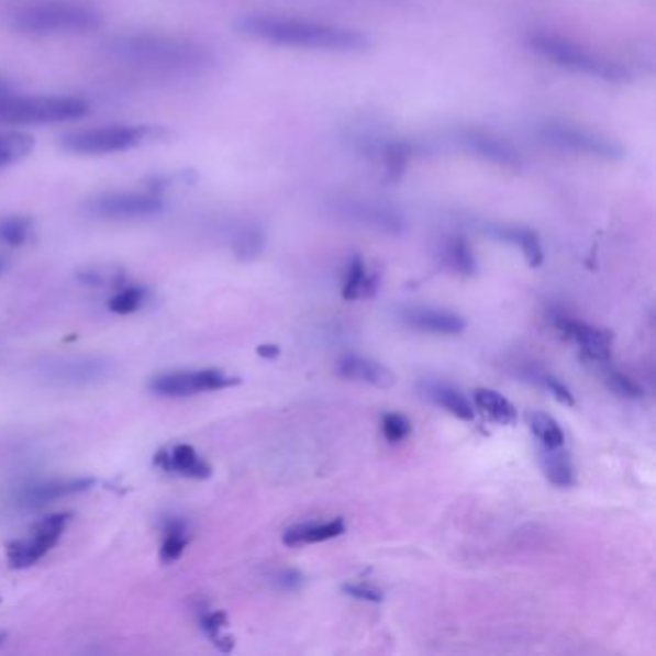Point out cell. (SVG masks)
Segmentation results:
<instances>
[{"label": "cell", "mask_w": 656, "mask_h": 656, "mask_svg": "<svg viewBox=\"0 0 656 656\" xmlns=\"http://www.w3.org/2000/svg\"><path fill=\"white\" fill-rule=\"evenodd\" d=\"M527 424H530V430H532L533 435L541 441V445L543 447H564V432L560 430V425L556 424L555 418L548 416L545 412H540V410H535V412H530L527 414Z\"/></svg>", "instance_id": "obj_28"}, {"label": "cell", "mask_w": 656, "mask_h": 656, "mask_svg": "<svg viewBox=\"0 0 656 656\" xmlns=\"http://www.w3.org/2000/svg\"><path fill=\"white\" fill-rule=\"evenodd\" d=\"M35 141L24 132H0V170H7L32 155Z\"/></svg>", "instance_id": "obj_24"}, {"label": "cell", "mask_w": 656, "mask_h": 656, "mask_svg": "<svg viewBox=\"0 0 656 656\" xmlns=\"http://www.w3.org/2000/svg\"><path fill=\"white\" fill-rule=\"evenodd\" d=\"M12 89H10L9 84H4L2 79H0V97H4V94L10 93Z\"/></svg>", "instance_id": "obj_40"}, {"label": "cell", "mask_w": 656, "mask_h": 656, "mask_svg": "<svg viewBox=\"0 0 656 656\" xmlns=\"http://www.w3.org/2000/svg\"><path fill=\"white\" fill-rule=\"evenodd\" d=\"M607 386H609L614 393L620 394V397H625V399H641L643 393H645L643 387H641L635 379L625 376L622 371H609V374H607Z\"/></svg>", "instance_id": "obj_35"}, {"label": "cell", "mask_w": 656, "mask_h": 656, "mask_svg": "<svg viewBox=\"0 0 656 656\" xmlns=\"http://www.w3.org/2000/svg\"><path fill=\"white\" fill-rule=\"evenodd\" d=\"M274 581L281 591H297L302 586V574L297 570H281Z\"/></svg>", "instance_id": "obj_38"}, {"label": "cell", "mask_w": 656, "mask_h": 656, "mask_svg": "<svg viewBox=\"0 0 656 656\" xmlns=\"http://www.w3.org/2000/svg\"><path fill=\"white\" fill-rule=\"evenodd\" d=\"M4 640H7V635H4V633H0V645L4 643Z\"/></svg>", "instance_id": "obj_42"}, {"label": "cell", "mask_w": 656, "mask_h": 656, "mask_svg": "<svg viewBox=\"0 0 656 656\" xmlns=\"http://www.w3.org/2000/svg\"><path fill=\"white\" fill-rule=\"evenodd\" d=\"M109 53L118 63L166 74H194L212 63L210 48L191 37L171 33L124 35L110 41Z\"/></svg>", "instance_id": "obj_2"}, {"label": "cell", "mask_w": 656, "mask_h": 656, "mask_svg": "<svg viewBox=\"0 0 656 656\" xmlns=\"http://www.w3.org/2000/svg\"><path fill=\"white\" fill-rule=\"evenodd\" d=\"M240 379L218 370H178L158 374L148 381V389L158 397L168 399H186L193 394L220 391L237 386Z\"/></svg>", "instance_id": "obj_12"}, {"label": "cell", "mask_w": 656, "mask_h": 656, "mask_svg": "<svg viewBox=\"0 0 656 656\" xmlns=\"http://www.w3.org/2000/svg\"><path fill=\"white\" fill-rule=\"evenodd\" d=\"M541 386L545 387L547 391H551V394L555 397L556 401L563 402V404H568V407H574V394H571L570 389L564 386L563 381H558V379L553 378V376H541L540 379Z\"/></svg>", "instance_id": "obj_36"}, {"label": "cell", "mask_w": 656, "mask_h": 656, "mask_svg": "<svg viewBox=\"0 0 656 656\" xmlns=\"http://www.w3.org/2000/svg\"><path fill=\"white\" fill-rule=\"evenodd\" d=\"M412 148L402 141H389L379 147V158L389 178H399L409 166Z\"/></svg>", "instance_id": "obj_29"}, {"label": "cell", "mask_w": 656, "mask_h": 656, "mask_svg": "<svg viewBox=\"0 0 656 656\" xmlns=\"http://www.w3.org/2000/svg\"><path fill=\"white\" fill-rule=\"evenodd\" d=\"M333 209L351 222L370 227L376 232L401 233L404 230V216L401 212L378 199L343 197L333 202Z\"/></svg>", "instance_id": "obj_13"}, {"label": "cell", "mask_w": 656, "mask_h": 656, "mask_svg": "<svg viewBox=\"0 0 656 656\" xmlns=\"http://www.w3.org/2000/svg\"><path fill=\"white\" fill-rule=\"evenodd\" d=\"M443 260L451 270L463 276H474L476 274V258L466 241L460 237H453L445 243L443 247Z\"/></svg>", "instance_id": "obj_27"}, {"label": "cell", "mask_w": 656, "mask_h": 656, "mask_svg": "<svg viewBox=\"0 0 656 656\" xmlns=\"http://www.w3.org/2000/svg\"><path fill=\"white\" fill-rule=\"evenodd\" d=\"M425 393H427V397L432 401L437 402L440 407L451 412L453 416L460 418L464 422H471L474 420V407H471V402L460 391L453 389V387L433 383V386L425 387Z\"/></svg>", "instance_id": "obj_26"}, {"label": "cell", "mask_w": 656, "mask_h": 656, "mask_svg": "<svg viewBox=\"0 0 656 656\" xmlns=\"http://www.w3.org/2000/svg\"><path fill=\"white\" fill-rule=\"evenodd\" d=\"M553 324L563 337L578 343L586 358L597 364L609 363L612 353V335L609 332L597 330L593 325L583 324L560 312L553 316Z\"/></svg>", "instance_id": "obj_14"}, {"label": "cell", "mask_w": 656, "mask_h": 656, "mask_svg": "<svg viewBox=\"0 0 656 656\" xmlns=\"http://www.w3.org/2000/svg\"><path fill=\"white\" fill-rule=\"evenodd\" d=\"M381 432H383L389 443H401V441L407 440L410 433H412V425H410L409 420L402 416V414L389 412L381 420Z\"/></svg>", "instance_id": "obj_34"}, {"label": "cell", "mask_w": 656, "mask_h": 656, "mask_svg": "<svg viewBox=\"0 0 656 656\" xmlns=\"http://www.w3.org/2000/svg\"><path fill=\"white\" fill-rule=\"evenodd\" d=\"M343 591L351 594V597H355V599H360V601H383V593L370 583H347V586H343Z\"/></svg>", "instance_id": "obj_37"}, {"label": "cell", "mask_w": 656, "mask_h": 656, "mask_svg": "<svg viewBox=\"0 0 656 656\" xmlns=\"http://www.w3.org/2000/svg\"><path fill=\"white\" fill-rule=\"evenodd\" d=\"M145 299H147V289L145 287H124L110 299L109 310L114 314H120V316H127V314L137 312L143 307Z\"/></svg>", "instance_id": "obj_31"}, {"label": "cell", "mask_w": 656, "mask_h": 656, "mask_svg": "<svg viewBox=\"0 0 656 656\" xmlns=\"http://www.w3.org/2000/svg\"><path fill=\"white\" fill-rule=\"evenodd\" d=\"M535 135L543 145L558 153L581 156L597 163H620L625 158V148L620 141L607 133L597 132L587 125L574 124L568 120H545L537 125Z\"/></svg>", "instance_id": "obj_5"}, {"label": "cell", "mask_w": 656, "mask_h": 656, "mask_svg": "<svg viewBox=\"0 0 656 656\" xmlns=\"http://www.w3.org/2000/svg\"><path fill=\"white\" fill-rule=\"evenodd\" d=\"M227 625V616L222 610H214V612H204L201 616V627L204 633L209 635L212 643L216 645L222 653H230L233 648V637L224 635L222 630Z\"/></svg>", "instance_id": "obj_32"}, {"label": "cell", "mask_w": 656, "mask_h": 656, "mask_svg": "<svg viewBox=\"0 0 656 656\" xmlns=\"http://www.w3.org/2000/svg\"><path fill=\"white\" fill-rule=\"evenodd\" d=\"M7 268H9V260L4 256H0V276L7 271Z\"/></svg>", "instance_id": "obj_41"}, {"label": "cell", "mask_w": 656, "mask_h": 656, "mask_svg": "<svg viewBox=\"0 0 656 656\" xmlns=\"http://www.w3.org/2000/svg\"><path fill=\"white\" fill-rule=\"evenodd\" d=\"M263 235L255 227H248L237 235V240L233 241V251L240 258H255L260 255L263 251Z\"/></svg>", "instance_id": "obj_33"}, {"label": "cell", "mask_w": 656, "mask_h": 656, "mask_svg": "<svg viewBox=\"0 0 656 656\" xmlns=\"http://www.w3.org/2000/svg\"><path fill=\"white\" fill-rule=\"evenodd\" d=\"M33 233V222L25 216L0 218V243L7 247H22Z\"/></svg>", "instance_id": "obj_30"}, {"label": "cell", "mask_w": 656, "mask_h": 656, "mask_svg": "<svg viewBox=\"0 0 656 656\" xmlns=\"http://www.w3.org/2000/svg\"><path fill=\"white\" fill-rule=\"evenodd\" d=\"M337 370H340V376L345 379L381 387V389H389L397 383L393 371L386 368L383 364L370 360V358H363V356L351 355L341 358Z\"/></svg>", "instance_id": "obj_17"}, {"label": "cell", "mask_w": 656, "mask_h": 656, "mask_svg": "<svg viewBox=\"0 0 656 656\" xmlns=\"http://www.w3.org/2000/svg\"><path fill=\"white\" fill-rule=\"evenodd\" d=\"M345 533V522L343 518H335L330 522H304V524L291 525L283 532V543L289 547H301V545H312V543H322V541L340 537Z\"/></svg>", "instance_id": "obj_19"}, {"label": "cell", "mask_w": 656, "mask_h": 656, "mask_svg": "<svg viewBox=\"0 0 656 656\" xmlns=\"http://www.w3.org/2000/svg\"><path fill=\"white\" fill-rule=\"evenodd\" d=\"M163 548H160V558L163 563L171 564L181 558L186 553L189 535H187L186 520L178 516L166 518L164 522Z\"/></svg>", "instance_id": "obj_25"}, {"label": "cell", "mask_w": 656, "mask_h": 656, "mask_svg": "<svg viewBox=\"0 0 656 656\" xmlns=\"http://www.w3.org/2000/svg\"><path fill=\"white\" fill-rule=\"evenodd\" d=\"M525 47L541 60L574 76L599 79L604 84H625L632 79V71L624 63L586 47L563 33L533 30L525 35Z\"/></svg>", "instance_id": "obj_3"}, {"label": "cell", "mask_w": 656, "mask_h": 656, "mask_svg": "<svg viewBox=\"0 0 656 656\" xmlns=\"http://www.w3.org/2000/svg\"><path fill=\"white\" fill-rule=\"evenodd\" d=\"M35 371L51 386L87 387L109 378L112 363L101 356H64L40 364Z\"/></svg>", "instance_id": "obj_9"}, {"label": "cell", "mask_w": 656, "mask_h": 656, "mask_svg": "<svg viewBox=\"0 0 656 656\" xmlns=\"http://www.w3.org/2000/svg\"><path fill=\"white\" fill-rule=\"evenodd\" d=\"M155 464L164 471L178 474L184 478L207 479L212 476L210 464L191 445H186V443L158 451L155 455Z\"/></svg>", "instance_id": "obj_16"}, {"label": "cell", "mask_w": 656, "mask_h": 656, "mask_svg": "<svg viewBox=\"0 0 656 656\" xmlns=\"http://www.w3.org/2000/svg\"><path fill=\"white\" fill-rule=\"evenodd\" d=\"M70 512H56L40 520L24 540L12 541L7 548V556L12 568L24 570L40 563L51 548L56 547L66 527L70 524Z\"/></svg>", "instance_id": "obj_10"}, {"label": "cell", "mask_w": 656, "mask_h": 656, "mask_svg": "<svg viewBox=\"0 0 656 656\" xmlns=\"http://www.w3.org/2000/svg\"><path fill=\"white\" fill-rule=\"evenodd\" d=\"M155 137L148 125L112 124L66 133L63 148L70 155L107 156L127 153Z\"/></svg>", "instance_id": "obj_7"}, {"label": "cell", "mask_w": 656, "mask_h": 656, "mask_svg": "<svg viewBox=\"0 0 656 656\" xmlns=\"http://www.w3.org/2000/svg\"><path fill=\"white\" fill-rule=\"evenodd\" d=\"M458 145L468 155L493 168L507 171H520L524 168V156L512 141L502 137L493 130L468 125L456 132Z\"/></svg>", "instance_id": "obj_8"}, {"label": "cell", "mask_w": 656, "mask_h": 656, "mask_svg": "<svg viewBox=\"0 0 656 656\" xmlns=\"http://www.w3.org/2000/svg\"><path fill=\"white\" fill-rule=\"evenodd\" d=\"M378 276L366 270L363 258L355 256L348 264L345 281H343V299L345 301L370 299V297L378 293Z\"/></svg>", "instance_id": "obj_21"}, {"label": "cell", "mask_w": 656, "mask_h": 656, "mask_svg": "<svg viewBox=\"0 0 656 656\" xmlns=\"http://www.w3.org/2000/svg\"><path fill=\"white\" fill-rule=\"evenodd\" d=\"M164 209V199L156 191H112L99 194L87 204V212L101 220L124 222L141 220L158 214Z\"/></svg>", "instance_id": "obj_11"}, {"label": "cell", "mask_w": 656, "mask_h": 656, "mask_svg": "<svg viewBox=\"0 0 656 656\" xmlns=\"http://www.w3.org/2000/svg\"><path fill=\"white\" fill-rule=\"evenodd\" d=\"M89 102L79 97L18 94L0 97V125H43L76 122L89 114Z\"/></svg>", "instance_id": "obj_6"}, {"label": "cell", "mask_w": 656, "mask_h": 656, "mask_svg": "<svg viewBox=\"0 0 656 656\" xmlns=\"http://www.w3.org/2000/svg\"><path fill=\"white\" fill-rule=\"evenodd\" d=\"M491 232H493L497 240L520 247V251L524 253L525 260L532 268H537L545 260L540 235L530 227H524V225H494Z\"/></svg>", "instance_id": "obj_20"}, {"label": "cell", "mask_w": 656, "mask_h": 656, "mask_svg": "<svg viewBox=\"0 0 656 656\" xmlns=\"http://www.w3.org/2000/svg\"><path fill=\"white\" fill-rule=\"evenodd\" d=\"M93 486L94 479L91 478L45 479L20 487L14 501L22 509H41L66 497L86 493Z\"/></svg>", "instance_id": "obj_15"}, {"label": "cell", "mask_w": 656, "mask_h": 656, "mask_svg": "<svg viewBox=\"0 0 656 656\" xmlns=\"http://www.w3.org/2000/svg\"><path fill=\"white\" fill-rule=\"evenodd\" d=\"M402 320L420 332L458 335L464 332L466 322L458 314L437 309H409L402 312Z\"/></svg>", "instance_id": "obj_18"}, {"label": "cell", "mask_w": 656, "mask_h": 656, "mask_svg": "<svg viewBox=\"0 0 656 656\" xmlns=\"http://www.w3.org/2000/svg\"><path fill=\"white\" fill-rule=\"evenodd\" d=\"M474 402L489 420H493L497 424L512 425L516 422L518 412L514 404L493 389H478L474 393Z\"/></svg>", "instance_id": "obj_23"}, {"label": "cell", "mask_w": 656, "mask_h": 656, "mask_svg": "<svg viewBox=\"0 0 656 656\" xmlns=\"http://www.w3.org/2000/svg\"><path fill=\"white\" fill-rule=\"evenodd\" d=\"M237 32L270 47L327 55H358L371 47L370 35L363 30L278 12H255L240 18Z\"/></svg>", "instance_id": "obj_1"}, {"label": "cell", "mask_w": 656, "mask_h": 656, "mask_svg": "<svg viewBox=\"0 0 656 656\" xmlns=\"http://www.w3.org/2000/svg\"><path fill=\"white\" fill-rule=\"evenodd\" d=\"M7 20L14 32L35 37L78 35L102 25L101 10L81 0H27L10 9Z\"/></svg>", "instance_id": "obj_4"}, {"label": "cell", "mask_w": 656, "mask_h": 656, "mask_svg": "<svg viewBox=\"0 0 656 656\" xmlns=\"http://www.w3.org/2000/svg\"><path fill=\"white\" fill-rule=\"evenodd\" d=\"M541 468L545 478L558 487H570L576 483V471L571 466V458L563 447H543L540 448Z\"/></svg>", "instance_id": "obj_22"}, {"label": "cell", "mask_w": 656, "mask_h": 656, "mask_svg": "<svg viewBox=\"0 0 656 656\" xmlns=\"http://www.w3.org/2000/svg\"><path fill=\"white\" fill-rule=\"evenodd\" d=\"M256 353H258V356L266 358V360H274V358H278L279 356V347L278 345H260V347L256 348Z\"/></svg>", "instance_id": "obj_39"}]
</instances>
